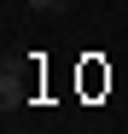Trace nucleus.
Masks as SVG:
<instances>
[{
  "instance_id": "1",
  "label": "nucleus",
  "mask_w": 128,
  "mask_h": 134,
  "mask_svg": "<svg viewBox=\"0 0 128 134\" xmlns=\"http://www.w3.org/2000/svg\"><path fill=\"white\" fill-rule=\"evenodd\" d=\"M24 6H29V12H58L64 0H24Z\"/></svg>"
}]
</instances>
